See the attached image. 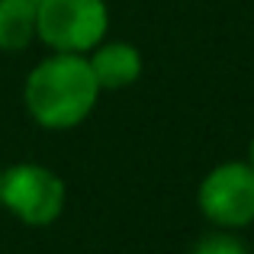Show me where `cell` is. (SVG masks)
Returning a JSON list of instances; mask_svg holds the SVG:
<instances>
[{"label": "cell", "mask_w": 254, "mask_h": 254, "mask_svg": "<svg viewBox=\"0 0 254 254\" xmlns=\"http://www.w3.org/2000/svg\"><path fill=\"white\" fill-rule=\"evenodd\" d=\"M26 113L42 129L64 132L81 126L100 100V84L90 71L87 55L52 52L29 71L23 84Z\"/></svg>", "instance_id": "cell-1"}, {"label": "cell", "mask_w": 254, "mask_h": 254, "mask_svg": "<svg viewBox=\"0 0 254 254\" xmlns=\"http://www.w3.org/2000/svg\"><path fill=\"white\" fill-rule=\"evenodd\" d=\"M110 29L106 0H36V39L52 52L90 55Z\"/></svg>", "instance_id": "cell-2"}, {"label": "cell", "mask_w": 254, "mask_h": 254, "mask_svg": "<svg viewBox=\"0 0 254 254\" xmlns=\"http://www.w3.org/2000/svg\"><path fill=\"white\" fill-rule=\"evenodd\" d=\"M68 187L55 171L42 164H13L0 174V209L16 216L23 225H52L64 209Z\"/></svg>", "instance_id": "cell-3"}, {"label": "cell", "mask_w": 254, "mask_h": 254, "mask_svg": "<svg viewBox=\"0 0 254 254\" xmlns=\"http://www.w3.org/2000/svg\"><path fill=\"white\" fill-rule=\"evenodd\" d=\"M199 212L216 229H245L254 222V168L251 161H225L212 168L196 193Z\"/></svg>", "instance_id": "cell-4"}, {"label": "cell", "mask_w": 254, "mask_h": 254, "mask_svg": "<svg viewBox=\"0 0 254 254\" xmlns=\"http://www.w3.org/2000/svg\"><path fill=\"white\" fill-rule=\"evenodd\" d=\"M100 90H123L142 74V52L132 42H100L87 55Z\"/></svg>", "instance_id": "cell-5"}, {"label": "cell", "mask_w": 254, "mask_h": 254, "mask_svg": "<svg viewBox=\"0 0 254 254\" xmlns=\"http://www.w3.org/2000/svg\"><path fill=\"white\" fill-rule=\"evenodd\" d=\"M36 42V0H0V52H23Z\"/></svg>", "instance_id": "cell-6"}, {"label": "cell", "mask_w": 254, "mask_h": 254, "mask_svg": "<svg viewBox=\"0 0 254 254\" xmlns=\"http://www.w3.org/2000/svg\"><path fill=\"white\" fill-rule=\"evenodd\" d=\"M190 254H248V245L238 235H232V229H216L199 238L190 248Z\"/></svg>", "instance_id": "cell-7"}, {"label": "cell", "mask_w": 254, "mask_h": 254, "mask_svg": "<svg viewBox=\"0 0 254 254\" xmlns=\"http://www.w3.org/2000/svg\"><path fill=\"white\" fill-rule=\"evenodd\" d=\"M248 161H251V168H254V138H251V158H248Z\"/></svg>", "instance_id": "cell-8"}, {"label": "cell", "mask_w": 254, "mask_h": 254, "mask_svg": "<svg viewBox=\"0 0 254 254\" xmlns=\"http://www.w3.org/2000/svg\"><path fill=\"white\" fill-rule=\"evenodd\" d=\"M0 174H3V171H0Z\"/></svg>", "instance_id": "cell-9"}]
</instances>
